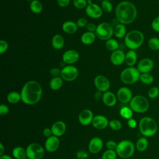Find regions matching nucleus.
<instances>
[{
  "label": "nucleus",
  "instance_id": "f257e3e1",
  "mask_svg": "<svg viewBox=\"0 0 159 159\" xmlns=\"http://www.w3.org/2000/svg\"><path fill=\"white\" fill-rule=\"evenodd\" d=\"M42 94V88L40 83L30 80L24 84L21 89V101L26 104L33 105L40 101Z\"/></svg>",
  "mask_w": 159,
  "mask_h": 159
},
{
  "label": "nucleus",
  "instance_id": "f03ea898",
  "mask_svg": "<svg viewBox=\"0 0 159 159\" xmlns=\"http://www.w3.org/2000/svg\"><path fill=\"white\" fill-rule=\"evenodd\" d=\"M115 14L116 19L120 23L124 25L129 24L135 20L137 16V10L132 2L124 1L116 6Z\"/></svg>",
  "mask_w": 159,
  "mask_h": 159
},
{
  "label": "nucleus",
  "instance_id": "7ed1b4c3",
  "mask_svg": "<svg viewBox=\"0 0 159 159\" xmlns=\"http://www.w3.org/2000/svg\"><path fill=\"white\" fill-rule=\"evenodd\" d=\"M144 35L138 30H133L128 33L124 37L125 46L130 50H135L139 48L143 43Z\"/></svg>",
  "mask_w": 159,
  "mask_h": 159
},
{
  "label": "nucleus",
  "instance_id": "20e7f679",
  "mask_svg": "<svg viewBox=\"0 0 159 159\" xmlns=\"http://www.w3.org/2000/svg\"><path fill=\"white\" fill-rule=\"evenodd\" d=\"M158 129V125L156 121L150 117H142L139 122V130L140 133L145 137L154 135Z\"/></svg>",
  "mask_w": 159,
  "mask_h": 159
},
{
  "label": "nucleus",
  "instance_id": "39448f33",
  "mask_svg": "<svg viewBox=\"0 0 159 159\" xmlns=\"http://www.w3.org/2000/svg\"><path fill=\"white\" fill-rule=\"evenodd\" d=\"M141 73L137 68L129 66L122 71L120 78L122 83L126 84H132L140 80Z\"/></svg>",
  "mask_w": 159,
  "mask_h": 159
},
{
  "label": "nucleus",
  "instance_id": "423d86ee",
  "mask_svg": "<svg viewBox=\"0 0 159 159\" xmlns=\"http://www.w3.org/2000/svg\"><path fill=\"white\" fill-rule=\"evenodd\" d=\"M129 106L133 111L137 113H143L148 109L149 102L143 96L137 95L132 98L129 102Z\"/></svg>",
  "mask_w": 159,
  "mask_h": 159
},
{
  "label": "nucleus",
  "instance_id": "0eeeda50",
  "mask_svg": "<svg viewBox=\"0 0 159 159\" xmlns=\"http://www.w3.org/2000/svg\"><path fill=\"white\" fill-rule=\"evenodd\" d=\"M116 152L120 157L128 158L133 155L135 152V147L131 141L124 140L117 143Z\"/></svg>",
  "mask_w": 159,
  "mask_h": 159
},
{
  "label": "nucleus",
  "instance_id": "6e6552de",
  "mask_svg": "<svg viewBox=\"0 0 159 159\" xmlns=\"http://www.w3.org/2000/svg\"><path fill=\"white\" fill-rule=\"evenodd\" d=\"M95 34L96 37L100 40L106 41L108 39H111V37L114 34V27L109 22H101L97 25Z\"/></svg>",
  "mask_w": 159,
  "mask_h": 159
},
{
  "label": "nucleus",
  "instance_id": "1a4fd4ad",
  "mask_svg": "<svg viewBox=\"0 0 159 159\" xmlns=\"http://www.w3.org/2000/svg\"><path fill=\"white\" fill-rule=\"evenodd\" d=\"M25 150L27 157L29 159H42L45 154L43 147L37 143L29 144Z\"/></svg>",
  "mask_w": 159,
  "mask_h": 159
},
{
  "label": "nucleus",
  "instance_id": "9d476101",
  "mask_svg": "<svg viewBox=\"0 0 159 159\" xmlns=\"http://www.w3.org/2000/svg\"><path fill=\"white\" fill-rule=\"evenodd\" d=\"M78 76V70L73 65H68L63 66L61 70L60 76L66 81H72L77 78Z\"/></svg>",
  "mask_w": 159,
  "mask_h": 159
},
{
  "label": "nucleus",
  "instance_id": "9b49d317",
  "mask_svg": "<svg viewBox=\"0 0 159 159\" xmlns=\"http://www.w3.org/2000/svg\"><path fill=\"white\" fill-rule=\"evenodd\" d=\"M94 86L101 92H106L110 88V81L107 77L104 75H98L94 80Z\"/></svg>",
  "mask_w": 159,
  "mask_h": 159
},
{
  "label": "nucleus",
  "instance_id": "f8f14e48",
  "mask_svg": "<svg viewBox=\"0 0 159 159\" xmlns=\"http://www.w3.org/2000/svg\"><path fill=\"white\" fill-rule=\"evenodd\" d=\"M154 67V62L150 58H144L139 61L137 64V69L140 73H150Z\"/></svg>",
  "mask_w": 159,
  "mask_h": 159
},
{
  "label": "nucleus",
  "instance_id": "ddd939ff",
  "mask_svg": "<svg viewBox=\"0 0 159 159\" xmlns=\"http://www.w3.org/2000/svg\"><path fill=\"white\" fill-rule=\"evenodd\" d=\"M132 98L131 90L127 87H121L117 92V98L122 103L130 102Z\"/></svg>",
  "mask_w": 159,
  "mask_h": 159
},
{
  "label": "nucleus",
  "instance_id": "4468645a",
  "mask_svg": "<svg viewBox=\"0 0 159 159\" xmlns=\"http://www.w3.org/2000/svg\"><path fill=\"white\" fill-rule=\"evenodd\" d=\"M87 16L92 19H98L102 15L103 11L101 7L96 4H91L87 6L85 8Z\"/></svg>",
  "mask_w": 159,
  "mask_h": 159
},
{
  "label": "nucleus",
  "instance_id": "2eb2a0df",
  "mask_svg": "<svg viewBox=\"0 0 159 159\" xmlns=\"http://www.w3.org/2000/svg\"><path fill=\"white\" fill-rule=\"evenodd\" d=\"M80 58L78 52L75 50H68L62 55V60L64 63L72 65L76 63Z\"/></svg>",
  "mask_w": 159,
  "mask_h": 159
},
{
  "label": "nucleus",
  "instance_id": "dca6fc26",
  "mask_svg": "<svg viewBox=\"0 0 159 159\" xmlns=\"http://www.w3.org/2000/svg\"><path fill=\"white\" fill-rule=\"evenodd\" d=\"M93 114L89 109H84L79 114L78 120L83 125H88L92 123L93 119Z\"/></svg>",
  "mask_w": 159,
  "mask_h": 159
},
{
  "label": "nucleus",
  "instance_id": "f3484780",
  "mask_svg": "<svg viewBox=\"0 0 159 159\" xmlns=\"http://www.w3.org/2000/svg\"><path fill=\"white\" fill-rule=\"evenodd\" d=\"M125 54L121 50H117L116 51L112 52L111 55V63L116 66H119L122 65L124 62H125Z\"/></svg>",
  "mask_w": 159,
  "mask_h": 159
},
{
  "label": "nucleus",
  "instance_id": "a211bd4d",
  "mask_svg": "<svg viewBox=\"0 0 159 159\" xmlns=\"http://www.w3.org/2000/svg\"><path fill=\"white\" fill-rule=\"evenodd\" d=\"M103 147L102 140L98 137L93 138L89 143L88 149L89 152L92 153H99Z\"/></svg>",
  "mask_w": 159,
  "mask_h": 159
},
{
  "label": "nucleus",
  "instance_id": "6ab92c4d",
  "mask_svg": "<svg viewBox=\"0 0 159 159\" xmlns=\"http://www.w3.org/2000/svg\"><path fill=\"white\" fill-rule=\"evenodd\" d=\"M60 145V140L58 137L52 135L48 137L45 143V149L50 152H55L58 149Z\"/></svg>",
  "mask_w": 159,
  "mask_h": 159
},
{
  "label": "nucleus",
  "instance_id": "aec40b11",
  "mask_svg": "<svg viewBox=\"0 0 159 159\" xmlns=\"http://www.w3.org/2000/svg\"><path fill=\"white\" fill-rule=\"evenodd\" d=\"M109 122L107 119L102 115L94 116L92 121L93 126L97 129H104L107 126Z\"/></svg>",
  "mask_w": 159,
  "mask_h": 159
},
{
  "label": "nucleus",
  "instance_id": "412c9836",
  "mask_svg": "<svg viewBox=\"0 0 159 159\" xmlns=\"http://www.w3.org/2000/svg\"><path fill=\"white\" fill-rule=\"evenodd\" d=\"M51 130L53 135L60 137L63 135L66 131V125L63 121H57L52 125Z\"/></svg>",
  "mask_w": 159,
  "mask_h": 159
},
{
  "label": "nucleus",
  "instance_id": "4be33fe9",
  "mask_svg": "<svg viewBox=\"0 0 159 159\" xmlns=\"http://www.w3.org/2000/svg\"><path fill=\"white\" fill-rule=\"evenodd\" d=\"M102 101L106 106L112 107L116 104L117 97L112 92L107 91L103 93Z\"/></svg>",
  "mask_w": 159,
  "mask_h": 159
},
{
  "label": "nucleus",
  "instance_id": "5701e85b",
  "mask_svg": "<svg viewBox=\"0 0 159 159\" xmlns=\"http://www.w3.org/2000/svg\"><path fill=\"white\" fill-rule=\"evenodd\" d=\"M78 25L76 23L71 20H67L63 22L62 24V30L66 34H73L78 29Z\"/></svg>",
  "mask_w": 159,
  "mask_h": 159
},
{
  "label": "nucleus",
  "instance_id": "b1692460",
  "mask_svg": "<svg viewBox=\"0 0 159 159\" xmlns=\"http://www.w3.org/2000/svg\"><path fill=\"white\" fill-rule=\"evenodd\" d=\"M137 55L135 50H129L125 53V63L129 66H133L137 62Z\"/></svg>",
  "mask_w": 159,
  "mask_h": 159
},
{
  "label": "nucleus",
  "instance_id": "393cba45",
  "mask_svg": "<svg viewBox=\"0 0 159 159\" xmlns=\"http://www.w3.org/2000/svg\"><path fill=\"white\" fill-rule=\"evenodd\" d=\"M65 44V40L62 35L60 34L55 35L52 40V45L55 50L61 49Z\"/></svg>",
  "mask_w": 159,
  "mask_h": 159
},
{
  "label": "nucleus",
  "instance_id": "a878e982",
  "mask_svg": "<svg viewBox=\"0 0 159 159\" xmlns=\"http://www.w3.org/2000/svg\"><path fill=\"white\" fill-rule=\"evenodd\" d=\"M96 37V35L95 33L87 31L82 34L81 37V41L83 44L88 45L92 44L95 41Z\"/></svg>",
  "mask_w": 159,
  "mask_h": 159
},
{
  "label": "nucleus",
  "instance_id": "bb28decb",
  "mask_svg": "<svg viewBox=\"0 0 159 159\" xmlns=\"http://www.w3.org/2000/svg\"><path fill=\"white\" fill-rule=\"evenodd\" d=\"M114 34L118 39H122L126 35V28L124 24L119 23L114 28Z\"/></svg>",
  "mask_w": 159,
  "mask_h": 159
},
{
  "label": "nucleus",
  "instance_id": "cd10ccee",
  "mask_svg": "<svg viewBox=\"0 0 159 159\" xmlns=\"http://www.w3.org/2000/svg\"><path fill=\"white\" fill-rule=\"evenodd\" d=\"M12 155L16 159H25L27 157L26 150L21 147H16L12 150Z\"/></svg>",
  "mask_w": 159,
  "mask_h": 159
},
{
  "label": "nucleus",
  "instance_id": "c85d7f7f",
  "mask_svg": "<svg viewBox=\"0 0 159 159\" xmlns=\"http://www.w3.org/2000/svg\"><path fill=\"white\" fill-rule=\"evenodd\" d=\"M61 76L58 77H53L49 83L50 88L52 90H58L61 88L63 81Z\"/></svg>",
  "mask_w": 159,
  "mask_h": 159
},
{
  "label": "nucleus",
  "instance_id": "c756f323",
  "mask_svg": "<svg viewBox=\"0 0 159 159\" xmlns=\"http://www.w3.org/2000/svg\"><path fill=\"white\" fill-rule=\"evenodd\" d=\"M30 9L34 14H40L43 9V6L39 0H33L30 3Z\"/></svg>",
  "mask_w": 159,
  "mask_h": 159
},
{
  "label": "nucleus",
  "instance_id": "7c9ffc66",
  "mask_svg": "<svg viewBox=\"0 0 159 159\" xmlns=\"http://www.w3.org/2000/svg\"><path fill=\"white\" fill-rule=\"evenodd\" d=\"M7 100L11 104H16L21 100L20 93L17 91H11L7 96Z\"/></svg>",
  "mask_w": 159,
  "mask_h": 159
},
{
  "label": "nucleus",
  "instance_id": "2f4dec72",
  "mask_svg": "<svg viewBox=\"0 0 159 159\" xmlns=\"http://www.w3.org/2000/svg\"><path fill=\"white\" fill-rule=\"evenodd\" d=\"M148 146V141L145 137H140L136 142V148L140 152H143L147 150Z\"/></svg>",
  "mask_w": 159,
  "mask_h": 159
},
{
  "label": "nucleus",
  "instance_id": "473e14b6",
  "mask_svg": "<svg viewBox=\"0 0 159 159\" xmlns=\"http://www.w3.org/2000/svg\"><path fill=\"white\" fill-rule=\"evenodd\" d=\"M105 46L108 50L114 52L118 50L119 43L116 40L114 39H109L106 41Z\"/></svg>",
  "mask_w": 159,
  "mask_h": 159
},
{
  "label": "nucleus",
  "instance_id": "72a5a7b5",
  "mask_svg": "<svg viewBox=\"0 0 159 159\" xmlns=\"http://www.w3.org/2000/svg\"><path fill=\"white\" fill-rule=\"evenodd\" d=\"M140 80L145 84H150L154 81L153 76L150 73H141L140 76Z\"/></svg>",
  "mask_w": 159,
  "mask_h": 159
},
{
  "label": "nucleus",
  "instance_id": "f704fd0d",
  "mask_svg": "<svg viewBox=\"0 0 159 159\" xmlns=\"http://www.w3.org/2000/svg\"><path fill=\"white\" fill-rule=\"evenodd\" d=\"M148 46L152 50H159V38L156 37L150 38L148 40Z\"/></svg>",
  "mask_w": 159,
  "mask_h": 159
},
{
  "label": "nucleus",
  "instance_id": "c9c22d12",
  "mask_svg": "<svg viewBox=\"0 0 159 159\" xmlns=\"http://www.w3.org/2000/svg\"><path fill=\"white\" fill-rule=\"evenodd\" d=\"M120 115L126 119H130L132 118V114H133V111L131 109L130 107H127V106H124L123 107H122L120 109Z\"/></svg>",
  "mask_w": 159,
  "mask_h": 159
},
{
  "label": "nucleus",
  "instance_id": "e433bc0d",
  "mask_svg": "<svg viewBox=\"0 0 159 159\" xmlns=\"http://www.w3.org/2000/svg\"><path fill=\"white\" fill-rule=\"evenodd\" d=\"M101 7L103 12L106 13H110L112 11V5L111 2L109 1H105L103 0L101 2Z\"/></svg>",
  "mask_w": 159,
  "mask_h": 159
},
{
  "label": "nucleus",
  "instance_id": "4c0bfd02",
  "mask_svg": "<svg viewBox=\"0 0 159 159\" xmlns=\"http://www.w3.org/2000/svg\"><path fill=\"white\" fill-rule=\"evenodd\" d=\"M117 153L114 150H107L105 151L102 155V159H116Z\"/></svg>",
  "mask_w": 159,
  "mask_h": 159
},
{
  "label": "nucleus",
  "instance_id": "58836bf2",
  "mask_svg": "<svg viewBox=\"0 0 159 159\" xmlns=\"http://www.w3.org/2000/svg\"><path fill=\"white\" fill-rule=\"evenodd\" d=\"M148 96L151 99H155L159 96V88L156 86L151 87L148 91Z\"/></svg>",
  "mask_w": 159,
  "mask_h": 159
},
{
  "label": "nucleus",
  "instance_id": "ea45409f",
  "mask_svg": "<svg viewBox=\"0 0 159 159\" xmlns=\"http://www.w3.org/2000/svg\"><path fill=\"white\" fill-rule=\"evenodd\" d=\"M73 6L78 9H83L87 7V0H73Z\"/></svg>",
  "mask_w": 159,
  "mask_h": 159
},
{
  "label": "nucleus",
  "instance_id": "a19ab883",
  "mask_svg": "<svg viewBox=\"0 0 159 159\" xmlns=\"http://www.w3.org/2000/svg\"><path fill=\"white\" fill-rule=\"evenodd\" d=\"M109 125L110 126V127L114 130H119L121 129L122 127V124H121V122L118 120H116V119H113V120H111L109 123Z\"/></svg>",
  "mask_w": 159,
  "mask_h": 159
},
{
  "label": "nucleus",
  "instance_id": "79ce46f5",
  "mask_svg": "<svg viewBox=\"0 0 159 159\" xmlns=\"http://www.w3.org/2000/svg\"><path fill=\"white\" fill-rule=\"evenodd\" d=\"M151 26H152V29L154 31H155L157 32H159V16L156 17L152 20Z\"/></svg>",
  "mask_w": 159,
  "mask_h": 159
},
{
  "label": "nucleus",
  "instance_id": "37998d69",
  "mask_svg": "<svg viewBox=\"0 0 159 159\" xmlns=\"http://www.w3.org/2000/svg\"><path fill=\"white\" fill-rule=\"evenodd\" d=\"M8 49V43L4 40H0V53L3 54Z\"/></svg>",
  "mask_w": 159,
  "mask_h": 159
},
{
  "label": "nucleus",
  "instance_id": "c03bdc74",
  "mask_svg": "<svg viewBox=\"0 0 159 159\" xmlns=\"http://www.w3.org/2000/svg\"><path fill=\"white\" fill-rule=\"evenodd\" d=\"M88 24V20L85 17H80L76 21V24L80 28L86 27Z\"/></svg>",
  "mask_w": 159,
  "mask_h": 159
},
{
  "label": "nucleus",
  "instance_id": "a18cd8bd",
  "mask_svg": "<svg viewBox=\"0 0 159 159\" xmlns=\"http://www.w3.org/2000/svg\"><path fill=\"white\" fill-rule=\"evenodd\" d=\"M49 73L53 77H58L61 75V70L58 68L54 67L50 70Z\"/></svg>",
  "mask_w": 159,
  "mask_h": 159
},
{
  "label": "nucleus",
  "instance_id": "49530a36",
  "mask_svg": "<svg viewBox=\"0 0 159 159\" xmlns=\"http://www.w3.org/2000/svg\"><path fill=\"white\" fill-rule=\"evenodd\" d=\"M106 147L109 149V150H116L117 146V144L116 143V142L112 141V140H109L106 142Z\"/></svg>",
  "mask_w": 159,
  "mask_h": 159
},
{
  "label": "nucleus",
  "instance_id": "de8ad7c7",
  "mask_svg": "<svg viewBox=\"0 0 159 159\" xmlns=\"http://www.w3.org/2000/svg\"><path fill=\"white\" fill-rule=\"evenodd\" d=\"M9 112V108L8 107L4 104H1L0 106V114L2 116H4V115H6Z\"/></svg>",
  "mask_w": 159,
  "mask_h": 159
},
{
  "label": "nucleus",
  "instance_id": "09e8293b",
  "mask_svg": "<svg viewBox=\"0 0 159 159\" xmlns=\"http://www.w3.org/2000/svg\"><path fill=\"white\" fill-rule=\"evenodd\" d=\"M86 27L88 32H94V33H95L96 29H97V26L93 23H88Z\"/></svg>",
  "mask_w": 159,
  "mask_h": 159
},
{
  "label": "nucleus",
  "instance_id": "8fccbe9b",
  "mask_svg": "<svg viewBox=\"0 0 159 159\" xmlns=\"http://www.w3.org/2000/svg\"><path fill=\"white\" fill-rule=\"evenodd\" d=\"M58 5L61 7L68 6L70 2V0H57Z\"/></svg>",
  "mask_w": 159,
  "mask_h": 159
},
{
  "label": "nucleus",
  "instance_id": "3c124183",
  "mask_svg": "<svg viewBox=\"0 0 159 159\" xmlns=\"http://www.w3.org/2000/svg\"><path fill=\"white\" fill-rule=\"evenodd\" d=\"M127 124H128V126L131 128V129H134L136 127L137 125V122L135 119L131 118L130 119H128L127 120Z\"/></svg>",
  "mask_w": 159,
  "mask_h": 159
},
{
  "label": "nucleus",
  "instance_id": "603ef678",
  "mask_svg": "<svg viewBox=\"0 0 159 159\" xmlns=\"http://www.w3.org/2000/svg\"><path fill=\"white\" fill-rule=\"evenodd\" d=\"M43 134L45 137H50V136H52V130L51 129H49L48 127L47 128H45L43 130Z\"/></svg>",
  "mask_w": 159,
  "mask_h": 159
},
{
  "label": "nucleus",
  "instance_id": "864d4df0",
  "mask_svg": "<svg viewBox=\"0 0 159 159\" xmlns=\"http://www.w3.org/2000/svg\"><path fill=\"white\" fill-rule=\"evenodd\" d=\"M88 157L86 152L84 151H79L77 153V157L78 159H85Z\"/></svg>",
  "mask_w": 159,
  "mask_h": 159
},
{
  "label": "nucleus",
  "instance_id": "5fc2aeb1",
  "mask_svg": "<svg viewBox=\"0 0 159 159\" xmlns=\"http://www.w3.org/2000/svg\"><path fill=\"white\" fill-rule=\"evenodd\" d=\"M102 94H102L101 91H98L95 93V94H94V98H95V99H96V100H99V99H102Z\"/></svg>",
  "mask_w": 159,
  "mask_h": 159
},
{
  "label": "nucleus",
  "instance_id": "6e6d98bb",
  "mask_svg": "<svg viewBox=\"0 0 159 159\" xmlns=\"http://www.w3.org/2000/svg\"><path fill=\"white\" fill-rule=\"evenodd\" d=\"M4 146L1 143H0V155H3L4 154Z\"/></svg>",
  "mask_w": 159,
  "mask_h": 159
},
{
  "label": "nucleus",
  "instance_id": "4d7b16f0",
  "mask_svg": "<svg viewBox=\"0 0 159 159\" xmlns=\"http://www.w3.org/2000/svg\"><path fill=\"white\" fill-rule=\"evenodd\" d=\"M0 159H12V158L7 155H3L0 157Z\"/></svg>",
  "mask_w": 159,
  "mask_h": 159
},
{
  "label": "nucleus",
  "instance_id": "13d9d810",
  "mask_svg": "<svg viewBox=\"0 0 159 159\" xmlns=\"http://www.w3.org/2000/svg\"><path fill=\"white\" fill-rule=\"evenodd\" d=\"M87 4H88V5L91 4H93V2L91 0H87Z\"/></svg>",
  "mask_w": 159,
  "mask_h": 159
},
{
  "label": "nucleus",
  "instance_id": "bf43d9fd",
  "mask_svg": "<svg viewBox=\"0 0 159 159\" xmlns=\"http://www.w3.org/2000/svg\"><path fill=\"white\" fill-rule=\"evenodd\" d=\"M25 1H33V0H25Z\"/></svg>",
  "mask_w": 159,
  "mask_h": 159
},
{
  "label": "nucleus",
  "instance_id": "052dcab7",
  "mask_svg": "<svg viewBox=\"0 0 159 159\" xmlns=\"http://www.w3.org/2000/svg\"><path fill=\"white\" fill-rule=\"evenodd\" d=\"M105 1H112V0H105Z\"/></svg>",
  "mask_w": 159,
  "mask_h": 159
},
{
  "label": "nucleus",
  "instance_id": "680f3d73",
  "mask_svg": "<svg viewBox=\"0 0 159 159\" xmlns=\"http://www.w3.org/2000/svg\"><path fill=\"white\" fill-rule=\"evenodd\" d=\"M158 159H159V158H158Z\"/></svg>",
  "mask_w": 159,
  "mask_h": 159
}]
</instances>
